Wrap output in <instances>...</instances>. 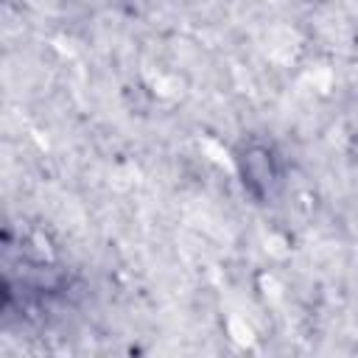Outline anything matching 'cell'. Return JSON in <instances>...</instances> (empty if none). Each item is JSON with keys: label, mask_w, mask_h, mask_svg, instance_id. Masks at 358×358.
Here are the masks:
<instances>
[{"label": "cell", "mask_w": 358, "mask_h": 358, "mask_svg": "<svg viewBox=\"0 0 358 358\" xmlns=\"http://www.w3.org/2000/svg\"><path fill=\"white\" fill-rule=\"evenodd\" d=\"M20 285L34 294H62L70 285V271L62 268L53 257H31L20 260Z\"/></svg>", "instance_id": "7a4b0ae2"}, {"label": "cell", "mask_w": 358, "mask_h": 358, "mask_svg": "<svg viewBox=\"0 0 358 358\" xmlns=\"http://www.w3.org/2000/svg\"><path fill=\"white\" fill-rule=\"evenodd\" d=\"M235 171L241 179V187L255 201H268L280 185L282 168L274 145L263 140H246L235 151Z\"/></svg>", "instance_id": "6da1fadb"}]
</instances>
